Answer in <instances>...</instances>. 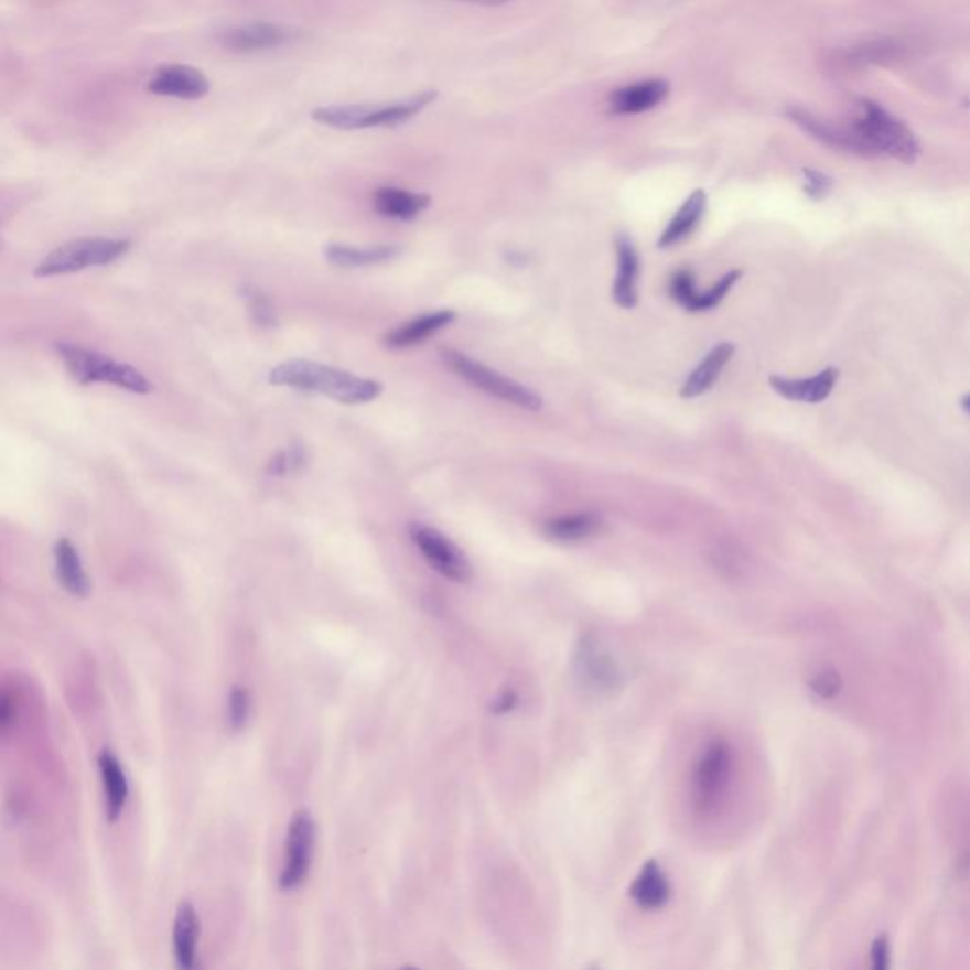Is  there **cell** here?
I'll return each mask as SVG.
<instances>
[{"label": "cell", "mask_w": 970, "mask_h": 970, "mask_svg": "<svg viewBox=\"0 0 970 970\" xmlns=\"http://www.w3.org/2000/svg\"><path fill=\"white\" fill-rule=\"evenodd\" d=\"M268 381L277 387L317 392L351 406L368 405L384 391V385L374 379L360 378L342 368L305 358H292L277 364L268 374Z\"/></svg>", "instance_id": "obj_1"}, {"label": "cell", "mask_w": 970, "mask_h": 970, "mask_svg": "<svg viewBox=\"0 0 970 970\" xmlns=\"http://www.w3.org/2000/svg\"><path fill=\"white\" fill-rule=\"evenodd\" d=\"M436 97L439 94L429 89L411 95L405 101L384 103V105H328L313 110V120L342 131L395 128L418 116Z\"/></svg>", "instance_id": "obj_2"}, {"label": "cell", "mask_w": 970, "mask_h": 970, "mask_svg": "<svg viewBox=\"0 0 970 970\" xmlns=\"http://www.w3.org/2000/svg\"><path fill=\"white\" fill-rule=\"evenodd\" d=\"M55 351L76 384L115 385L118 389L136 395H149L152 391L149 379L131 364L118 363L115 358L101 355L97 351L86 349L82 345L68 344V342H57Z\"/></svg>", "instance_id": "obj_3"}, {"label": "cell", "mask_w": 970, "mask_h": 970, "mask_svg": "<svg viewBox=\"0 0 970 970\" xmlns=\"http://www.w3.org/2000/svg\"><path fill=\"white\" fill-rule=\"evenodd\" d=\"M861 110L863 115L851 123V129L859 137L866 155L885 154L898 162H916L919 144L903 121L896 120L895 116L869 99L861 101Z\"/></svg>", "instance_id": "obj_4"}, {"label": "cell", "mask_w": 970, "mask_h": 970, "mask_svg": "<svg viewBox=\"0 0 970 970\" xmlns=\"http://www.w3.org/2000/svg\"><path fill=\"white\" fill-rule=\"evenodd\" d=\"M129 250L128 239L112 237H82L65 242L42 258L34 268L36 277H60L78 273L89 268H101L120 260Z\"/></svg>", "instance_id": "obj_5"}, {"label": "cell", "mask_w": 970, "mask_h": 970, "mask_svg": "<svg viewBox=\"0 0 970 970\" xmlns=\"http://www.w3.org/2000/svg\"><path fill=\"white\" fill-rule=\"evenodd\" d=\"M442 360L445 366L457 374L459 378L465 379L466 384L476 387L479 391L487 392L492 397L499 398L503 402L518 406L524 410L537 411L542 408V398L537 392L527 389L526 385L518 384L514 379L506 378L497 370L487 368L485 364L476 363L474 358L459 351L444 349Z\"/></svg>", "instance_id": "obj_6"}, {"label": "cell", "mask_w": 970, "mask_h": 970, "mask_svg": "<svg viewBox=\"0 0 970 970\" xmlns=\"http://www.w3.org/2000/svg\"><path fill=\"white\" fill-rule=\"evenodd\" d=\"M315 840H317V824L310 809H298L292 816L287 832L283 870L279 876L281 890H298L308 880L315 853Z\"/></svg>", "instance_id": "obj_7"}, {"label": "cell", "mask_w": 970, "mask_h": 970, "mask_svg": "<svg viewBox=\"0 0 970 970\" xmlns=\"http://www.w3.org/2000/svg\"><path fill=\"white\" fill-rule=\"evenodd\" d=\"M732 747L724 740L711 742L696 762L692 779V798L696 808L709 811L714 808L732 777Z\"/></svg>", "instance_id": "obj_8"}, {"label": "cell", "mask_w": 970, "mask_h": 970, "mask_svg": "<svg viewBox=\"0 0 970 970\" xmlns=\"http://www.w3.org/2000/svg\"><path fill=\"white\" fill-rule=\"evenodd\" d=\"M302 36V29L290 28L283 23H270V21H252L224 29L216 34L215 41L218 42V46L234 54H255V52L289 46L300 41Z\"/></svg>", "instance_id": "obj_9"}, {"label": "cell", "mask_w": 970, "mask_h": 970, "mask_svg": "<svg viewBox=\"0 0 970 970\" xmlns=\"http://www.w3.org/2000/svg\"><path fill=\"white\" fill-rule=\"evenodd\" d=\"M410 537L413 545L418 546L419 552L427 563L453 582H466L471 580V561L466 560L465 552L453 545L445 535L424 524H411Z\"/></svg>", "instance_id": "obj_10"}, {"label": "cell", "mask_w": 970, "mask_h": 970, "mask_svg": "<svg viewBox=\"0 0 970 970\" xmlns=\"http://www.w3.org/2000/svg\"><path fill=\"white\" fill-rule=\"evenodd\" d=\"M742 270L728 271L726 276L721 277L708 292H698L696 290L694 273L688 270H679L669 281V294H671L675 302L681 303L685 310L692 311V313L711 311L724 302L728 292L734 289V284L742 279Z\"/></svg>", "instance_id": "obj_11"}, {"label": "cell", "mask_w": 970, "mask_h": 970, "mask_svg": "<svg viewBox=\"0 0 970 970\" xmlns=\"http://www.w3.org/2000/svg\"><path fill=\"white\" fill-rule=\"evenodd\" d=\"M147 89L160 97L197 101L209 94V80L202 71L188 65H162L150 76Z\"/></svg>", "instance_id": "obj_12"}, {"label": "cell", "mask_w": 970, "mask_h": 970, "mask_svg": "<svg viewBox=\"0 0 970 970\" xmlns=\"http://www.w3.org/2000/svg\"><path fill=\"white\" fill-rule=\"evenodd\" d=\"M669 95V84L664 78L635 82L624 88L614 89L608 95V110L611 115L627 116L648 112L666 101Z\"/></svg>", "instance_id": "obj_13"}, {"label": "cell", "mask_w": 970, "mask_h": 970, "mask_svg": "<svg viewBox=\"0 0 970 970\" xmlns=\"http://www.w3.org/2000/svg\"><path fill=\"white\" fill-rule=\"evenodd\" d=\"M840 378V370L830 366L819 371L811 378H782V376H772L769 385L779 397L793 400V402H806V405H819L822 400L832 395L836 384Z\"/></svg>", "instance_id": "obj_14"}, {"label": "cell", "mask_w": 970, "mask_h": 970, "mask_svg": "<svg viewBox=\"0 0 970 970\" xmlns=\"http://www.w3.org/2000/svg\"><path fill=\"white\" fill-rule=\"evenodd\" d=\"M582 681L600 692H611L622 682L621 669L608 654L601 650L597 640L588 637L582 640L576 660Z\"/></svg>", "instance_id": "obj_15"}, {"label": "cell", "mask_w": 970, "mask_h": 970, "mask_svg": "<svg viewBox=\"0 0 970 970\" xmlns=\"http://www.w3.org/2000/svg\"><path fill=\"white\" fill-rule=\"evenodd\" d=\"M787 116L790 120L795 121L796 126H800L806 133H809V136L822 142V144H827L830 149L845 150V152H853V154L866 155L863 144L859 141V137L855 136L853 129L834 126L830 121H824L821 118H817V116L809 115L808 110H802V108H790Z\"/></svg>", "instance_id": "obj_16"}, {"label": "cell", "mask_w": 970, "mask_h": 970, "mask_svg": "<svg viewBox=\"0 0 970 970\" xmlns=\"http://www.w3.org/2000/svg\"><path fill=\"white\" fill-rule=\"evenodd\" d=\"M616 277L613 284V300L624 310H634L637 305V281H639V255L629 237H616Z\"/></svg>", "instance_id": "obj_17"}, {"label": "cell", "mask_w": 970, "mask_h": 970, "mask_svg": "<svg viewBox=\"0 0 970 970\" xmlns=\"http://www.w3.org/2000/svg\"><path fill=\"white\" fill-rule=\"evenodd\" d=\"M453 321H455V311H432L421 317L411 319L408 323L400 324L395 331L389 332L385 336V345H389L392 349H406V347L423 344L424 340L434 336L436 332L444 331L445 326H450Z\"/></svg>", "instance_id": "obj_18"}, {"label": "cell", "mask_w": 970, "mask_h": 970, "mask_svg": "<svg viewBox=\"0 0 970 970\" xmlns=\"http://www.w3.org/2000/svg\"><path fill=\"white\" fill-rule=\"evenodd\" d=\"M374 209L379 215L392 220H413L431 205V197L427 194H416L410 190L395 188V186H381L374 192Z\"/></svg>", "instance_id": "obj_19"}, {"label": "cell", "mask_w": 970, "mask_h": 970, "mask_svg": "<svg viewBox=\"0 0 970 970\" xmlns=\"http://www.w3.org/2000/svg\"><path fill=\"white\" fill-rule=\"evenodd\" d=\"M705 211H708V194L703 190H696L694 194L687 197L681 209L677 211V215L667 224V228L658 239V249H669V247H675L692 236L696 228L700 226Z\"/></svg>", "instance_id": "obj_20"}, {"label": "cell", "mask_w": 970, "mask_h": 970, "mask_svg": "<svg viewBox=\"0 0 970 970\" xmlns=\"http://www.w3.org/2000/svg\"><path fill=\"white\" fill-rule=\"evenodd\" d=\"M197 940H200V916L190 901H182L176 908L175 927H173V948L176 963L181 969L196 967Z\"/></svg>", "instance_id": "obj_21"}, {"label": "cell", "mask_w": 970, "mask_h": 970, "mask_svg": "<svg viewBox=\"0 0 970 970\" xmlns=\"http://www.w3.org/2000/svg\"><path fill=\"white\" fill-rule=\"evenodd\" d=\"M99 772H101L103 787H105V800H107L108 821L116 822L121 811L126 808L129 796V783L126 772L112 751L103 748L97 756Z\"/></svg>", "instance_id": "obj_22"}, {"label": "cell", "mask_w": 970, "mask_h": 970, "mask_svg": "<svg viewBox=\"0 0 970 970\" xmlns=\"http://www.w3.org/2000/svg\"><path fill=\"white\" fill-rule=\"evenodd\" d=\"M55 571L60 579L61 586L65 588L71 595L75 597H88L91 592L88 573L82 563L80 553L76 550V546L71 540L63 539L55 542Z\"/></svg>", "instance_id": "obj_23"}, {"label": "cell", "mask_w": 970, "mask_h": 970, "mask_svg": "<svg viewBox=\"0 0 970 970\" xmlns=\"http://www.w3.org/2000/svg\"><path fill=\"white\" fill-rule=\"evenodd\" d=\"M735 347L728 342L716 345L709 351L708 357L703 358L696 370L688 376L687 381L682 385V398H698L716 384V379L721 378L724 366L730 363V358L734 357Z\"/></svg>", "instance_id": "obj_24"}, {"label": "cell", "mask_w": 970, "mask_h": 970, "mask_svg": "<svg viewBox=\"0 0 970 970\" xmlns=\"http://www.w3.org/2000/svg\"><path fill=\"white\" fill-rule=\"evenodd\" d=\"M400 255V249L395 245H381V247H353V245H342L334 242L324 249V258L326 262L336 266V268H345V270H357V268H366V266H376V263L389 262L392 258Z\"/></svg>", "instance_id": "obj_25"}, {"label": "cell", "mask_w": 970, "mask_h": 970, "mask_svg": "<svg viewBox=\"0 0 970 970\" xmlns=\"http://www.w3.org/2000/svg\"><path fill=\"white\" fill-rule=\"evenodd\" d=\"M629 893H632L635 903L639 904L640 908L660 909L669 903L671 887H669V880H667L664 870L658 866V863L648 861L640 869L639 876L635 877Z\"/></svg>", "instance_id": "obj_26"}, {"label": "cell", "mask_w": 970, "mask_h": 970, "mask_svg": "<svg viewBox=\"0 0 970 970\" xmlns=\"http://www.w3.org/2000/svg\"><path fill=\"white\" fill-rule=\"evenodd\" d=\"M601 529V518L592 513L573 514L546 521L545 532L558 542H580L592 539Z\"/></svg>", "instance_id": "obj_27"}, {"label": "cell", "mask_w": 970, "mask_h": 970, "mask_svg": "<svg viewBox=\"0 0 970 970\" xmlns=\"http://www.w3.org/2000/svg\"><path fill=\"white\" fill-rule=\"evenodd\" d=\"M250 692L245 687H234L228 698V726L231 732H241L249 724Z\"/></svg>", "instance_id": "obj_28"}, {"label": "cell", "mask_w": 970, "mask_h": 970, "mask_svg": "<svg viewBox=\"0 0 970 970\" xmlns=\"http://www.w3.org/2000/svg\"><path fill=\"white\" fill-rule=\"evenodd\" d=\"M242 294H245L247 302H249L250 315L255 319V323L258 326H262V328H276V310H273V305H271L268 297L262 294L260 290L252 289V287H247V289L242 290Z\"/></svg>", "instance_id": "obj_29"}, {"label": "cell", "mask_w": 970, "mask_h": 970, "mask_svg": "<svg viewBox=\"0 0 970 970\" xmlns=\"http://www.w3.org/2000/svg\"><path fill=\"white\" fill-rule=\"evenodd\" d=\"M305 463V452L302 448H290L284 452L277 453L276 457L268 463V474L271 476H287L290 472L300 471Z\"/></svg>", "instance_id": "obj_30"}, {"label": "cell", "mask_w": 970, "mask_h": 970, "mask_svg": "<svg viewBox=\"0 0 970 970\" xmlns=\"http://www.w3.org/2000/svg\"><path fill=\"white\" fill-rule=\"evenodd\" d=\"M809 687L822 700H832L842 690V677L834 669H821L811 677Z\"/></svg>", "instance_id": "obj_31"}, {"label": "cell", "mask_w": 970, "mask_h": 970, "mask_svg": "<svg viewBox=\"0 0 970 970\" xmlns=\"http://www.w3.org/2000/svg\"><path fill=\"white\" fill-rule=\"evenodd\" d=\"M804 175H806V181H808L806 182V194L813 197V200H821L832 188V181H830L829 176L822 175V173L806 169Z\"/></svg>", "instance_id": "obj_32"}, {"label": "cell", "mask_w": 970, "mask_h": 970, "mask_svg": "<svg viewBox=\"0 0 970 970\" xmlns=\"http://www.w3.org/2000/svg\"><path fill=\"white\" fill-rule=\"evenodd\" d=\"M870 957H872V967L876 970L890 969L891 964V944L890 938L882 935V937L876 938V942L872 946V951H870Z\"/></svg>", "instance_id": "obj_33"}, {"label": "cell", "mask_w": 970, "mask_h": 970, "mask_svg": "<svg viewBox=\"0 0 970 970\" xmlns=\"http://www.w3.org/2000/svg\"><path fill=\"white\" fill-rule=\"evenodd\" d=\"M457 2H468V4H479V7H503L513 0H457Z\"/></svg>", "instance_id": "obj_34"}, {"label": "cell", "mask_w": 970, "mask_h": 970, "mask_svg": "<svg viewBox=\"0 0 970 970\" xmlns=\"http://www.w3.org/2000/svg\"><path fill=\"white\" fill-rule=\"evenodd\" d=\"M961 405H963L964 411H967V413H970V395L963 397V400H961Z\"/></svg>", "instance_id": "obj_35"}]
</instances>
